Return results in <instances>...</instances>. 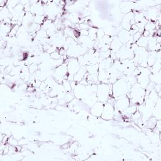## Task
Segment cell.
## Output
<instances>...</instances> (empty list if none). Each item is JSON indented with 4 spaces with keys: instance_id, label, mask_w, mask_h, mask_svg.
I'll list each match as a JSON object with an SVG mask.
<instances>
[{
    "instance_id": "cell-1",
    "label": "cell",
    "mask_w": 161,
    "mask_h": 161,
    "mask_svg": "<svg viewBox=\"0 0 161 161\" xmlns=\"http://www.w3.org/2000/svg\"><path fill=\"white\" fill-rule=\"evenodd\" d=\"M131 87L128 83L127 78L119 79L112 85L113 96L115 98H118L126 95L129 91V88L130 89Z\"/></svg>"
},
{
    "instance_id": "cell-2",
    "label": "cell",
    "mask_w": 161,
    "mask_h": 161,
    "mask_svg": "<svg viewBox=\"0 0 161 161\" xmlns=\"http://www.w3.org/2000/svg\"><path fill=\"white\" fill-rule=\"evenodd\" d=\"M96 96L98 101L102 103L107 102L110 98V86L105 83H101L98 86Z\"/></svg>"
},
{
    "instance_id": "cell-3",
    "label": "cell",
    "mask_w": 161,
    "mask_h": 161,
    "mask_svg": "<svg viewBox=\"0 0 161 161\" xmlns=\"http://www.w3.org/2000/svg\"><path fill=\"white\" fill-rule=\"evenodd\" d=\"M115 116V106L113 104L107 102L104 105L103 110L101 117L103 120H111Z\"/></svg>"
},
{
    "instance_id": "cell-4",
    "label": "cell",
    "mask_w": 161,
    "mask_h": 161,
    "mask_svg": "<svg viewBox=\"0 0 161 161\" xmlns=\"http://www.w3.org/2000/svg\"><path fill=\"white\" fill-rule=\"evenodd\" d=\"M68 74L74 76L81 68L78 59L77 58H71L66 62Z\"/></svg>"
},
{
    "instance_id": "cell-5",
    "label": "cell",
    "mask_w": 161,
    "mask_h": 161,
    "mask_svg": "<svg viewBox=\"0 0 161 161\" xmlns=\"http://www.w3.org/2000/svg\"><path fill=\"white\" fill-rule=\"evenodd\" d=\"M130 105V102L129 98L126 95L118 97V99L115 101V107L121 113L125 110Z\"/></svg>"
},
{
    "instance_id": "cell-6",
    "label": "cell",
    "mask_w": 161,
    "mask_h": 161,
    "mask_svg": "<svg viewBox=\"0 0 161 161\" xmlns=\"http://www.w3.org/2000/svg\"><path fill=\"white\" fill-rule=\"evenodd\" d=\"M104 103L100 101H97L94 105H93L90 110L91 114L93 116L96 117H100L101 116V114L103 110Z\"/></svg>"
},
{
    "instance_id": "cell-7",
    "label": "cell",
    "mask_w": 161,
    "mask_h": 161,
    "mask_svg": "<svg viewBox=\"0 0 161 161\" xmlns=\"http://www.w3.org/2000/svg\"><path fill=\"white\" fill-rule=\"evenodd\" d=\"M137 81H138L137 83H138V84L141 86V87L145 89V88H146V87L148 86L150 82L149 76L141 73L137 75Z\"/></svg>"
},
{
    "instance_id": "cell-8",
    "label": "cell",
    "mask_w": 161,
    "mask_h": 161,
    "mask_svg": "<svg viewBox=\"0 0 161 161\" xmlns=\"http://www.w3.org/2000/svg\"><path fill=\"white\" fill-rule=\"evenodd\" d=\"M87 70L86 67H82L79 70V71L74 76V81L76 82H80L83 78H85L86 74H87Z\"/></svg>"
},
{
    "instance_id": "cell-9",
    "label": "cell",
    "mask_w": 161,
    "mask_h": 161,
    "mask_svg": "<svg viewBox=\"0 0 161 161\" xmlns=\"http://www.w3.org/2000/svg\"><path fill=\"white\" fill-rule=\"evenodd\" d=\"M134 6V4H133L131 2H128V1H124L122 3V4L120 5V8L122 12L124 13H128L130 12L131 9H132V7Z\"/></svg>"
},
{
    "instance_id": "cell-10",
    "label": "cell",
    "mask_w": 161,
    "mask_h": 161,
    "mask_svg": "<svg viewBox=\"0 0 161 161\" xmlns=\"http://www.w3.org/2000/svg\"><path fill=\"white\" fill-rule=\"evenodd\" d=\"M87 72L89 74H96L98 73L99 71V65L98 64L88 65L86 66Z\"/></svg>"
},
{
    "instance_id": "cell-11",
    "label": "cell",
    "mask_w": 161,
    "mask_h": 161,
    "mask_svg": "<svg viewBox=\"0 0 161 161\" xmlns=\"http://www.w3.org/2000/svg\"><path fill=\"white\" fill-rule=\"evenodd\" d=\"M137 110V106L136 105H130L123 112H122L127 117H130L132 116L133 114L136 112Z\"/></svg>"
},
{
    "instance_id": "cell-12",
    "label": "cell",
    "mask_w": 161,
    "mask_h": 161,
    "mask_svg": "<svg viewBox=\"0 0 161 161\" xmlns=\"http://www.w3.org/2000/svg\"><path fill=\"white\" fill-rule=\"evenodd\" d=\"M157 120V119L155 118L154 116L150 117L146 122L147 127L150 130H153L155 127V126H156Z\"/></svg>"
},
{
    "instance_id": "cell-13",
    "label": "cell",
    "mask_w": 161,
    "mask_h": 161,
    "mask_svg": "<svg viewBox=\"0 0 161 161\" xmlns=\"http://www.w3.org/2000/svg\"><path fill=\"white\" fill-rule=\"evenodd\" d=\"M136 44L137 45L138 47H140L143 48L147 47L148 44V37H144V36H142Z\"/></svg>"
},
{
    "instance_id": "cell-14",
    "label": "cell",
    "mask_w": 161,
    "mask_h": 161,
    "mask_svg": "<svg viewBox=\"0 0 161 161\" xmlns=\"http://www.w3.org/2000/svg\"><path fill=\"white\" fill-rule=\"evenodd\" d=\"M62 86H63L64 87V90H65L66 92L69 93L72 91V88L70 81H69L67 79H64L63 81H62Z\"/></svg>"
},
{
    "instance_id": "cell-15",
    "label": "cell",
    "mask_w": 161,
    "mask_h": 161,
    "mask_svg": "<svg viewBox=\"0 0 161 161\" xmlns=\"http://www.w3.org/2000/svg\"><path fill=\"white\" fill-rule=\"evenodd\" d=\"M97 30L98 29L95 27H91L89 30V35H88V36L93 41L96 40L97 39Z\"/></svg>"
},
{
    "instance_id": "cell-16",
    "label": "cell",
    "mask_w": 161,
    "mask_h": 161,
    "mask_svg": "<svg viewBox=\"0 0 161 161\" xmlns=\"http://www.w3.org/2000/svg\"><path fill=\"white\" fill-rule=\"evenodd\" d=\"M19 29H20V26L19 25H15V26H13L11 32H10V33L8 35L9 37H15V35H16L17 34V33L18 32Z\"/></svg>"
},
{
    "instance_id": "cell-17",
    "label": "cell",
    "mask_w": 161,
    "mask_h": 161,
    "mask_svg": "<svg viewBox=\"0 0 161 161\" xmlns=\"http://www.w3.org/2000/svg\"><path fill=\"white\" fill-rule=\"evenodd\" d=\"M50 58L54 60H59L62 59V55L60 54V53L59 52V51H55L54 52L51 53L50 54Z\"/></svg>"
},
{
    "instance_id": "cell-18",
    "label": "cell",
    "mask_w": 161,
    "mask_h": 161,
    "mask_svg": "<svg viewBox=\"0 0 161 161\" xmlns=\"http://www.w3.org/2000/svg\"><path fill=\"white\" fill-rule=\"evenodd\" d=\"M64 99L66 100V103L71 102L72 100H73L74 99V95L71 94V92L67 93V94L66 93Z\"/></svg>"
},
{
    "instance_id": "cell-19",
    "label": "cell",
    "mask_w": 161,
    "mask_h": 161,
    "mask_svg": "<svg viewBox=\"0 0 161 161\" xmlns=\"http://www.w3.org/2000/svg\"><path fill=\"white\" fill-rule=\"evenodd\" d=\"M105 35V30H103L102 29H99L97 30V39L99 40H100Z\"/></svg>"
},
{
    "instance_id": "cell-20",
    "label": "cell",
    "mask_w": 161,
    "mask_h": 161,
    "mask_svg": "<svg viewBox=\"0 0 161 161\" xmlns=\"http://www.w3.org/2000/svg\"><path fill=\"white\" fill-rule=\"evenodd\" d=\"M142 36V34L141 32H140L139 31L137 32H136V34H135L133 35V42L135 43H136L139 40V39L141 38V37Z\"/></svg>"
},
{
    "instance_id": "cell-21",
    "label": "cell",
    "mask_w": 161,
    "mask_h": 161,
    "mask_svg": "<svg viewBox=\"0 0 161 161\" xmlns=\"http://www.w3.org/2000/svg\"><path fill=\"white\" fill-rule=\"evenodd\" d=\"M38 69V66L36 65L35 63L31 64L29 67V71L30 73H35V72Z\"/></svg>"
}]
</instances>
